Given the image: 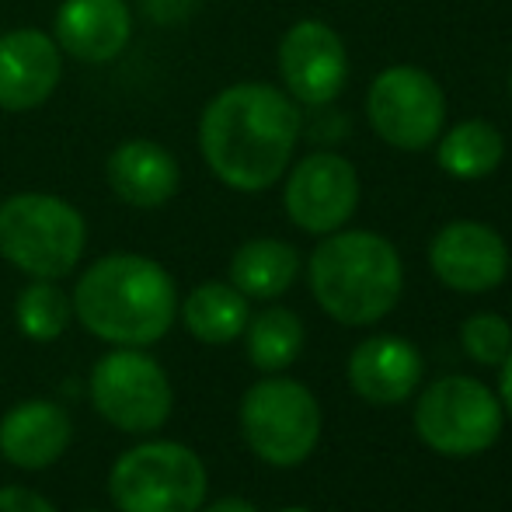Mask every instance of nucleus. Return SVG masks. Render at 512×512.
<instances>
[{
	"label": "nucleus",
	"instance_id": "nucleus-28",
	"mask_svg": "<svg viewBox=\"0 0 512 512\" xmlns=\"http://www.w3.org/2000/svg\"><path fill=\"white\" fill-rule=\"evenodd\" d=\"M283 512H310V509H304V506H293V509H283Z\"/></svg>",
	"mask_w": 512,
	"mask_h": 512
},
{
	"label": "nucleus",
	"instance_id": "nucleus-13",
	"mask_svg": "<svg viewBox=\"0 0 512 512\" xmlns=\"http://www.w3.org/2000/svg\"><path fill=\"white\" fill-rule=\"evenodd\" d=\"M63 77V49L39 28H11L0 35V108L28 112L53 98Z\"/></svg>",
	"mask_w": 512,
	"mask_h": 512
},
{
	"label": "nucleus",
	"instance_id": "nucleus-26",
	"mask_svg": "<svg viewBox=\"0 0 512 512\" xmlns=\"http://www.w3.org/2000/svg\"><path fill=\"white\" fill-rule=\"evenodd\" d=\"M499 394H502V408L512 415V352L509 359L502 363V380H499Z\"/></svg>",
	"mask_w": 512,
	"mask_h": 512
},
{
	"label": "nucleus",
	"instance_id": "nucleus-21",
	"mask_svg": "<svg viewBox=\"0 0 512 512\" xmlns=\"http://www.w3.org/2000/svg\"><path fill=\"white\" fill-rule=\"evenodd\" d=\"M248 359L265 373H279L290 363H297L300 349H304V324L293 310L269 307L258 317H251L248 328Z\"/></svg>",
	"mask_w": 512,
	"mask_h": 512
},
{
	"label": "nucleus",
	"instance_id": "nucleus-12",
	"mask_svg": "<svg viewBox=\"0 0 512 512\" xmlns=\"http://www.w3.org/2000/svg\"><path fill=\"white\" fill-rule=\"evenodd\" d=\"M429 265L457 293H488L509 276V248L499 230L478 220H453L432 237Z\"/></svg>",
	"mask_w": 512,
	"mask_h": 512
},
{
	"label": "nucleus",
	"instance_id": "nucleus-16",
	"mask_svg": "<svg viewBox=\"0 0 512 512\" xmlns=\"http://www.w3.org/2000/svg\"><path fill=\"white\" fill-rule=\"evenodd\" d=\"M105 178L115 199L133 209H161L175 199L182 171L168 147L157 140H126L108 154Z\"/></svg>",
	"mask_w": 512,
	"mask_h": 512
},
{
	"label": "nucleus",
	"instance_id": "nucleus-15",
	"mask_svg": "<svg viewBox=\"0 0 512 512\" xmlns=\"http://www.w3.org/2000/svg\"><path fill=\"white\" fill-rule=\"evenodd\" d=\"M74 439V422L56 401H21L0 418V453L21 471H46L67 453Z\"/></svg>",
	"mask_w": 512,
	"mask_h": 512
},
{
	"label": "nucleus",
	"instance_id": "nucleus-14",
	"mask_svg": "<svg viewBox=\"0 0 512 512\" xmlns=\"http://www.w3.org/2000/svg\"><path fill=\"white\" fill-rule=\"evenodd\" d=\"M53 39L81 63H112L133 39L126 0H63L53 18Z\"/></svg>",
	"mask_w": 512,
	"mask_h": 512
},
{
	"label": "nucleus",
	"instance_id": "nucleus-17",
	"mask_svg": "<svg viewBox=\"0 0 512 512\" xmlns=\"http://www.w3.org/2000/svg\"><path fill=\"white\" fill-rule=\"evenodd\" d=\"M422 380V356L398 335H377L356 345L349 359V384L370 405H398Z\"/></svg>",
	"mask_w": 512,
	"mask_h": 512
},
{
	"label": "nucleus",
	"instance_id": "nucleus-30",
	"mask_svg": "<svg viewBox=\"0 0 512 512\" xmlns=\"http://www.w3.org/2000/svg\"><path fill=\"white\" fill-rule=\"evenodd\" d=\"M91 512H98V509H91Z\"/></svg>",
	"mask_w": 512,
	"mask_h": 512
},
{
	"label": "nucleus",
	"instance_id": "nucleus-27",
	"mask_svg": "<svg viewBox=\"0 0 512 512\" xmlns=\"http://www.w3.org/2000/svg\"><path fill=\"white\" fill-rule=\"evenodd\" d=\"M199 512H258V509L244 499H220V502H213V506H206Z\"/></svg>",
	"mask_w": 512,
	"mask_h": 512
},
{
	"label": "nucleus",
	"instance_id": "nucleus-9",
	"mask_svg": "<svg viewBox=\"0 0 512 512\" xmlns=\"http://www.w3.org/2000/svg\"><path fill=\"white\" fill-rule=\"evenodd\" d=\"M366 119L373 133L394 150H429L446 126V95L422 67H387L366 95Z\"/></svg>",
	"mask_w": 512,
	"mask_h": 512
},
{
	"label": "nucleus",
	"instance_id": "nucleus-19",
	"mask_svg": "<svg viewBox=\"0 0 512 512\" xmlns=\"http://www.w3.org/2000/svg\"><path fill=\"white\" fill-rule=\"evenodd\" d=\"M182 321L192 338L206 345H227L244 335L251 321L248 297L230 283H203L185 297Z\"/></svg>",
	"mask_w": 512,
	"mask_h": 512
},
{
	"label": "nucleus",
	"instance_id": "nucleus-6",
	"mask_svg": "<svg viewBox=\"0 0 512 512\" xmlns=\"http://www.w3.org/2000/svg\"><path fill=\"white\" fill-rule=\"evenodd\" d=\"M241 432L255 457L272 467H297L321 436V408L304 384L286 377L258 380L241 401Z\"/></svg>",
	"mask_w": 512,
	"mask_h": 512
},
{
	"label": "nucleus",
	"instance_id": "nucleus-20",
	"mask_svg": "<svg viewBox=\"0 0 512 512\" xmlns=\"http://www.w3.org/2000/svg\"><path fill=\"white\" fill-rule=\"evenodd\" d=\"M506 157V140L502 133L485 119L457 122L450 133H439L436 140V161L457 182H478L488 178Z\"/></svg>",
	"mask_w": 512,
	"mask_h": 512
},
{
	"label": "nucleus",
	"instance_id": "nucleus-18",
	"mask_svg": "<svg viewBox=\"0 0 512 512\" xmlns=\"http://www.w3.org/2000/svg\"><path fill=\"white\" fill-rule=\"evenodd\" d=\"M300 272V255L293 244L276 237H255L244 241L230 258V286L248 300H276L293 286Z\"/></svg>",
	"mask_w": 512,
	"mask_h": 512
},
{
	"label": "nucleus",
	"instance_id": "nucleus-4",
	"mask_svg": "<svg viewBox=\"0 0 512 512\" xmlns=\"http://www.w3.org/2000/svg\"><path fill=\"white\" fill-rule=\"evenodd\" d=\"M88 248V220L49 192H18L0 203V258L32 279H63Z\"/></svg>",
	"mask_w": 512,
	"mask_h": 512
},
{
	"label": "nucleus",
	"instance_id": "nucleus-8",
	"mask_svg": "<svg viewBox=\"0 0 512 512\" xmlns=\"http://www.w3.org/2000/svg\"><path fill=\"white\" fill-rule=\"evenodd\" d=\"M415 429L425 446L446 457H471L499 439L502 405L481 380L446 377L425 387L415 405Z\"/></svg>",
	"mask_w": 512,
	"mask_h": 512
},
{
	"label": "nucleus",
	"instance_id": "nucleus-22",
	"mask_svg": "<svg viewBox=\"0 0 512 512\" xmlns=\"http://www.w3.org/2000/svg\"><path fill=\"white\" fill-rule=\"evenodd\" d=\"M14 317H18V328L25 338H32V342H56V338L70 328L74 304H70L67 293L56 286V279H32V283L18 293Z\"/></svg>",
	"mask_w": 512,
	"mask_h": 512
},
{
	"label": "nucleus",
	"instance_id": "nucleus-2",
	"mask_svg": "<svg viewBox=\"0 0 512 512\" xmlns=\"http://www.w3.org/2000/svg\"><path fill=\"white\" fill-rule=\"evenodd\" d=\"M74 317L108 345L147 349L171 331L178 290L161 262L133 251L105 255L88 265L74 286Z\"/></svg>",
	"mask_w": 512,
	"mask_h": 512
},
{
	"label": "nucleus",
	"instance_id": "nucleus-5",
	"mask_svg": "<svg viewBox=\"0 0 512 512\" xmlns=\"http://www.w3.org/2000/svg\"><path fill=\"white\" fill-rule=\"evenodd\" d=\"M108 495L119 512H199L206 502V467L189 446L150 439L115 460Z\"/></svg>",
	"mask_w": 512,
	"mask_h": 512
},
{
	"label": "nucleus",
	"instance_id": "nucleus-1",
	"mask_svg": "<svg viewBox=\"0 0 512 512\" xmlns=\"http://www.w3.org/2000/svg\"><path fill=\"white\" fill-rule=\"evenodd\" d=\"M300 108L283 88L241 81L209 98L199 119L206 168L234 192H265L290 171Z\"/></svg>",
	"mask_w": 512,
	"mask_h": 512
},
{
	"label": "nucleus",
	"instance_id": "nucleus-23",
	"mask_svg": "<svg viewBox=\"0 0 512 512\" xmlns=\"http://www.w3.org/2000/svg\"><path fill=\"white\" fill-rule=\"evenodd\" d=\"M460 342L471 352V359L485 366H502L512 352V328L499 314H474L460 328Z\"/></svg>",
	"mask_w": 512,
	"mask_h": 512
},
{
	"label": "nucleus",
	"instance_id": "nucleus-7",
	"mask_svg": "<svg viewBox=\"0 0 512 512\" xmlns=\"http://www.w3.org/2000/svg\"><path fill=\"white\" fill-rule=\"evenodd\" d=\"M91 405L108 425L122 432H157L171 418L175 408V391L164 373V366L143 349H122L108 352L95 363L88 380Z\"/></svg>",
	"mask_w": 512,
	"mask_h": 512
},
{
	"label": "nucleus",
	"instance_id": "nucleus-10",
	"mask_svg": "<svg viewBox=\"0 0 512 512\" xmlns=\"http://www.w3.org/2000/svg\"><path fill=\"white\" fill-rule=\"evenodd\" d=\"M286 216L307 234H335L359 206V175L349 157L317 150L286 175Z\"/></svg>",
	"mask_w": 512,
	"mask_h": 512
},
{
	"label": "nucleus",
	"instance_id": "nucleus-24",
	"mask_svg": "<svg viewBox=\"0 0 512 512\" xmlns=\"http://www.w3.org/2000/svg\"><path fill=\"white\" fill-rule=\"evenodd\" d=\"M0 512H56V509L53 502H46L32 488L11 485V488H0Z\"/></svg>",
	"mask_w": 512,
	"mask_h": 512
},
{
	"label": "nucleus",
	"instance_id": "nucleus-25",
	"mask_svg": "<svg viewBox=\"0 0 512 512\" xmlns=\"http://www.w3.org/2000/svg\"><path fill=\"white\" fill-rule=\"evenodd\" d=\"M161 4H168V7H164V14H161V21H171V18H182V14L192 7V0H147V11L157 14V7H161Z\"/></svg>",
	"mask_w": 512,
	"mask_h": 512
},
{
	"label": "nucleus",
	"instance_id": "nucleus-11",
	"mask_svg": "<svg viewBox=\"0 0 512 512\" xmlns=\"http://www.w3.org/2000/svg\"><path fill=\"white\" fill-rule=\"evenodd\" d=\"M279 77L293 102L331 105L349 84V53L331 25L304 18L286 28L279 42Z\"/></svg>",
	"mask_w": 512,
	"mask_h": 512
},
{
	"label": "nucleus",
	"instance_id": "nucleus-29",
	"mask_svg": "<svg viewBox=\"0 0 512 512\" xmlns=\"http://www.w3.org/2000/svg\"><path fill=\"white\" fill-rule=\"evenodd\" d=\"M509 91H512V77H509Z\"/></svg>",
	"mask_w": 512,
	"mask_h": 512
},
{
	"label": "nucleus",
	"instance_id": "nucleus-3",
	"mask_svg": "<svg viewBox=\"0 0 512 512\" xmlns=\"http://www.w3.org/2000/svg\"><path fill=\"white\" fill-rule=\"evenodd\" d=\"M314 300L338 324H373L387 317L401 297L405 272L394 244L370 230H335L310 255Z\"/></svg>",
	"mask_w": 512,
	"mask_h": 512
}]
</instances>
